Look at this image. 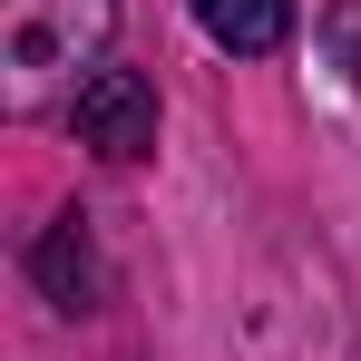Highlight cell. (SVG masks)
I'll use <instances>...</instances> for the list:
<instances>
[{
    "mask_svg": "<svg viewBox=\"0 0 361 361\" xmlns=\"http://www.w3.org/2000/svg\"><path fill=\"white\" fill-rule=\"evenodd\" d=\"M68 127H78V147H98V157L127 166V157L157 147V88L137 68H88L78 98H68Z\"/></svg>",
    "mask_w": 361,
    "mask_h": 361,
    "instance_id": "7a4b0ae2",
    "label": "cell"
},
{
    "mask_svg": "<svg viewBox=\"0 0 361 361\" xmlns=\"http://www.w3.org/2000/svg\"><path fill=\"white\" fill-rule=\"evenodd\" d=\"M195 10V30L215 39V49H235V59H274L283 39H293V0H185Z\"/></svg>",
    "mask_w": 361,
    "mask_h": 361,
    "instance_id": "277c9868",
    "label": "cell"
},
{
    "mask_svg": "<svg viewBox=\"0 0 361 361\" xmlns=\"http://www.w3.org/2000/svg\"><path fill=\"white\" fill-rule=\"evenodd\" d=\"M108 39H118V0H0V59L20 78L108 68Z\"/></svg>",
    "mask_w": 361,
    "mask_h": 361,
    "instance_id": "6da1fadb",
    "label": "cell"
},
{
    "mask_svg": "<svg viewBox=\"0 0 361 361\" xmlns=\"http://www.w3.org/2000/svg\"><path fill=\"white\" fill-rule=\"evenodd\" d=\"M30 283L59 302V312H98V293H108V264H98L88 215H49V225H39V244H30Z\"/></svg>",
    "mask_w": 361,
    "mask_h": 361,
    "instance_id": "3957f363",
    "label": "cell"
}]
</instances>
